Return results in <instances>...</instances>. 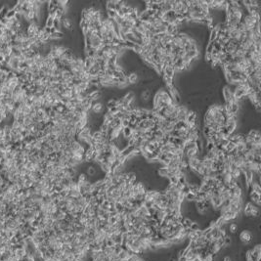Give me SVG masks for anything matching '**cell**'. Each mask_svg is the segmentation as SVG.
<instances>
[{
	"mask_svg": "<svg viewBox=\"0 0 261 261\" xmlns=\"http://www.w3.org/2000/svg\"><path fill=\"white\" fill-rule=\"evenodd\" d=\"M223 261H232V260H231V258H230V257H229V256H226V257H225V258H224V259H223Z\"/></svg>",
	"mask_w": 261,
	"mask_h": 261,
	"instance_id": "13",
	"label": "cell"
},
{
	"mask_svg": "<svg viewBox=\"0 0 261 261\" xmlns=\"http://www.w3.org/2000/svg\"><path fill=\"white\" fill-rule=\"evenodd\" d=\"M251 203H253L254 206H260V194L251 192Z\"/></svg>",
	"mask_w": 261,
	"mask_h": 261,
	"instance_id": "3",
	"label": "cell"
},
{
	"mask_svg": "<svg viewBox=\"0 0 261 261\" xmlns=\"http://www.w3.org/2000/svg\"><path fill=\"white\" fill-rule=\"evenodd\" d=\"M137 80H138V76H137L135 73H130L129 76H128V78H127V82L128 83L133 84V83H135Z\"/></svg>",
	"mask_w": 261,
	"mask_h": 261,
	"instance_id": "4",
	"label": "cell"
},
{
	"mask_svg": "<svg viewBox=\"0 0 261 261\" xmlns=\"http://www.w3.org/2000/svg\"><path fill=\"white\" fill-rule=\"evenodd\" d=\"M95 168L93 166H89L88 168H87V173L89 174V175H94L95 174Z\"/></svg>",
	"mask_w": 261,
	"mask_h": 261,
	"instance_id": "11",
	"label": "cell"
},
{
	"mask_svg": "<svg viewBox=\"0 0 261 261\" xmlns=\"http://www.w3.org/2000/svg\"><path fill=\"white\" fill-rule=\"evenodd\" d=\"M3 138H4V129L3 126H0V141H2Z\"/></svg>",
	"mask_w": 261,
	"mask_h": 261,
	"instance_id": "12",
	"label": "cell"
},
{
	"mask_svg": "<svg viewBox=\"0 0 261 261\" xmlns=\"http://www.w3.org/2000/svg\"><path fill=\"white\" fill-rule=\"evenodd\" d=\"M245 214L248 217H256L259 214V208L253 203H248L245 207Z\"/></svg>",
	"mask_w": 261,
	"mask_h": 261,
	"instance_id": "1",
	"label": "cell"
},
{
	"mask_svg": "<svg viewBox=\"0 0 261 261\" xmlns=\"http://www.w3.org/2000/svg\"><path fill=\"white\" fill-rule=\"evenodd\" d=\"M151 98V93L149 90H144L142 92V94H141V99L143 100V101H149Z\"/></svg>",
	"mask_w": 261,
	"mask_h": 261,
	"instance_id": "7",
	"label": "cell"
},
{
	"mask_svg": "<svg viewBox=\"0 0 261 261\" xmlns=\"http://www.w3.org/2000/svg\"><path fill=\"white\" fill-rule=\"evenodd\" d=\"M229 232L231 234H236L238 232V225L236 223H231L229 225Z\"/></svg>",
	"mask_w": 261,
	"mask_h": 261,
	"instance_id": "9",
	"label": "cell"
},
{
	"mask_svg": "<svg viewBox=\"0 0 261 261\" xmlns=\"http://www.w3.org/2000/svg\"><path fill=\"white\" fill-rule=\"evenodd\" d=\"M239 239L243 244L248 245L252 241V234L249 230H243L239 234Z\"/></svg>",
	"mask_w": 261,
	"mask_h": 261,
	"instance_id": "2",
	"label": "cell"
},
{
	"mask_svg": "<svg viewBox=\"0 0 261 261\" xmlns=\"http://www.w3.org/2000/svg\"><path fill=\"white\" fill-rule=\"evenodd\" d=\"M54 17L52 16H49L47 18L46 20V25H45V28H53V25H54Z\"/></svg>",
	"mask_w": 261,
	"mask_h": 261,
	"instance_id": "8",
	"label": "cell"
},
{
	"mask_svg": "<svg viewBox=\"0 0 261 261\" xmlns=\"http://www.w3.org/2000/svg\"><path fill=\"white\" fill-rule=\"evenodd\" d=\"M92 110L94 113H97V114L101 113L102 110H103V105L101 103H96L92 106Z\"/></svg>",
	"mask_w": 261,
	"mask_h": 261,
	"instance_id": "6",
	"label": "cell"
},
{
	"mask_svg": "<svg viewBox=\"0 0 261 261\" xmlns=\"http://www.w3.org/2000/svg\"><path fill=\"white\" fill-rule=\"evenodd\" d=\"M15 15H16V11H15L14 9H9V11L7 12L6 16H5V19H7V20H11V19L15 17Z\"/></svg>",
	"mask_w": 261,
	"mask_h": 261,
	"instance_id": "10",
	"label": "cell"
},
{
	"mask_svg": "<svg viewBox=\"0 0 261 261\" xmlns=\"http://www.w3.org/2000/svg\"><path fill=\"white\" fill-rule=\"evenodd\" d=\"M62 23H63V25H64L66 28H68V29L72 28L73 24H72V21H70L69 18H63Z\"/></svg>",
	"mask_w": 261,
	"mask_h": 261,
	"instance_id": "5",
	"label": "cell"
}]
</instances>
